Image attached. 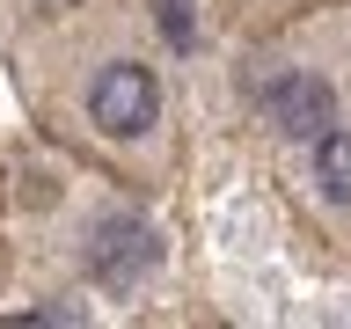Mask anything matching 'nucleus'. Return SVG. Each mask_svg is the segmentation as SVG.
<instances>
[{"instance_id":"5","label":"nucleus","mask_w":351,"mask_h":329,"mask_svg":"<svg viewBox=\"0 0 351 329\" xmlns=\"http://www.w3.org/2000/svg\"><path fill=\"white\" fill-rule=\"evenodd\" d=\"M0 263H8V241H0Z\"/></svg>"},{"instance_id":"1","label":"nucleus","mask_w":351,"mask_h":329,"mask_svg":"<svg viewBox=\"0 0 351 329\" xmlns=\"http://www.w3.org/2000/svg\"><path fill=\"white\" fill-rule=\"evenodd\" d=\"M8 81L59 154L132 197L183 183V117L139 0H59L8 29Z\"/></svg>"},{"instance_id":"2","label":"nucleus","mask_w":351,"mask_h":329,"mask_svg":"<svg viewBox=\"0 0 351 329\" xmlns=\"http://www.w3.org/2000/svg\"><path fill=\"white\" fill-rule=\"evenodd\" d=\"M241 117L285 212L351 263V0L241 37Z\"/></svg>"},{"instance_id":"4","label":"nucleus","mask_w":351,"mask_h":329,"mask_svg":"<svg viewBox=\"0 0 351 329\" xmlns=\"http://www.w3.org/2000/svg\"><path fill=\"white\" fill-rule=\"evenodd\" d=\"M44 8H59V0H0V37H8V29H15V22L44 15Z\"/></svg>"},{"instance_id":"3","label":"nucleus","mask_w":351,"mask_h":329,"mask_svg":"<svg viewBox=\"0 0 351 329\" xmlns=\"http://www.w3.org/2000/svg\"><path fill=\"white\" fill-rule=\"evenodd\" d=\"M213 8H219V22H227L234 37H263V29L307 15V8H329V0H213Z\"/></svg>"}]
</instances>
